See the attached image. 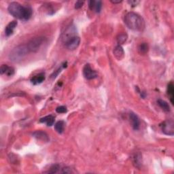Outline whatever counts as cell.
<instances>
[{"mask_svg": "<svg viewBox=\"0 0 174 174\" xmlns=\"http://www.w3.org/2000/svg\"><path fill=\"white\" fill-rule=\"evenodd\" d=\"M8 10L12 16L20 20H29L32 16L33 10L31 7L23 6L18 2H12L8 5Z\"/></svg>", "mask_w": 174, "mask_h": 174, "instance_id": "1", "label": "cell"}, {"mask_svg": "<svg viewBox=\"0 0 174 174\" xmlns=\"http://www.w3.org/2000/svg\"><path fill=\"white\" fill-rule=\"evenodd\" d=\"M125 23L131 30L142 31L145 28V21L142 17L135 12L127 13L125 16Z\"/></svg>", "mask_w": 174, "mask_h": 174, "instance_id": "2", "label": "cell"}, {"mask_svg": "<svg viewBox=\"0 0 174 174\" xmlns=\"http://www.w3.org/2000/svg\"><path fill=\"white\" fill-rule=\"evenodd\" d=\"M29 52H30L29 51L27 44L19 45L12 50L9 54V59L14 63L20 62L24 59Z\"/></svg>", "mask_w": 174, "mask_h": 174, "instance_id": "3", "label": "cell"}, {"mask_svg": "<svg viewBox=\"0 0 174 174\" xmlns=\"http://www.w3.org/2000/svg\"><path fill=\"white\" fill-rule=\"evenodd\" d=\"M46 38L44 37H36L29 41L27 44L28 49L30 52H37L40 49L41 47L45 42Z\"/></svg>", "mask_w": 174, "mask_h": 174, "instance_id": "4", "label": "cell"}, {"mask_svg": "<svg viewBox=\"0 0 174 174\" xmlns=\"http://www.w3.org/2000/svg\"><path fill=\"white\" fill-rule=\"evenodd\" d=\"M75 36H77L76 27L73 25H70L66 29V30L62 35V40H63L64 44H66L67 41H69Z\"/></svg>", "mask_w": 174, "mask_h": 174, "instance_id": "5", "label": "cell"}, {"mask_svg": "<svg viewBox=\"0 0 174 174\" xmlns=\"http://www.w3.org/2000/svg\"><path fill=\"white\" fill-rule=\"evenodd\" d=\"M161 127L163 133L167 135H173L174 125L173 120H167L161 125Z\"/></svg>", "mask_w": 174, "mask_h": 174, "instance_id": "6", "label": "cell"}, {"mask_svg": "<svg viewBox=\"0 0 174 174\" xmlns=\"http://www.w3.org/2000/svg\"><path fill=\"white\" fill-rule=\"evenodd\" d=\"M83 75L87 80H93L97 78V73L93 70L89 64H86L83 68Z\"/></svg>", "mask_w": 174, "mask_h": 174, "instance_id": "7", "label": "cell"}, {"mask_svg": "<svg viewBox=\"0 0 174 174\" xmlns=\"http://www.w3.org/2000/svg\"><path fill=\"white\" fill-rule=\"evenodd\" d=\"M80 38L78 36H75L69 41H67L65 44H66V46L67 49L73 51V50H75L78 48L80 45Z\"/></svg>", "mask_w": 174, "mask_h": 174, "instance_id": "8", "label": "cell"}, {"mask_svg": "<svg viewBox=\"0 0 174 174\" xmlns=\"http://www.w3.org/2000/svg\"><path fill=\"white\" fill-rule=\"evenodd\" d=\"M129 118H130V120L131 122L133 129L135 131L138 130L140 126V120L139 117H138L135 113L131 112L129 114Z\"/></svg>", "mask_w": 174, "mask_h": 174, "instance_id": "9", "label": "cell"}, {"mask_svg": "<svg viewBox=\"0 0 174 174\" xmlns=\"http://www.w3.org/2000/svg\"><path fill=\"white\" fill-rule=\"evenodd\" d=\"M88 7L91 10H94L97 13H99L101 10L102 2L101 1H91L88 2Z\"/></svg>", "mask_w": 174, "mask_h": 174, "instance_id": "10", "label": "cell"}, {"mask_svg": "<svg viewBox=\"0 0 174 174\" xmlns=\"http://www.w3.org/2000/svg\"><path fill=\"white\" fill-rule=\"evenodd\" d=\"M17 24H18L17 21H16V20H13V21L10 22L6 27H5V35H6L7 37L10 36V35L13 34L14 30L16 27Z\"/></svg>", "mask_w": 174, "mask_h": 174, "instance_id": "11", "label": "cell"}, {"mask_svg": "<svg viewBox=\"0 0 174 174\" xmlns=\"http://www.w3.org/2000/svg\"><path fill=\"white\" fill-rule=\"evenodd\" d=\"M114 55L118 60L120 61L123 59L125 57V52H124V50L121 46L118 45L115 47L114 50Z\"/></svg>", "mask_w": 174, "mask_h": 174, "instance_id": "12", "label": "cell"}, {"mask_svg": "<svg viewBox=\"0 0 174 174\" xmlns=\"http://www.w3.org/2000/svg\"><path fill=\"white\" fill-rule=\"evenodd\" d=\"M33 135H34V137L36 138L37 140H39L42 141H46V142H48V141H49L48 135H47L45 132H43L41 131H37L34 133Z\"/></svg>", "mask_w": 174, "mask_h": 174, "instance_id": "13", "label": "cell"}, {"mask_svg": "<svg viewBox=\"0 0 174 174\" xmlns=\"http://www.w3.org/2000/svg\"><path fill=\"white\" fill-rule=\"evenodd\" d=\"M45 80V75L43 73H40L39 74L34 76L31 79V82L34 85H37L41 84Z\"/></svg>", "mask_w": 174, "mask_h": 174, "instance_id": "14", "label": "cell"}, {"mask_svg": "<svg viewBox=\"0 0 174 174\" xmlns=\"http://www.w3.org/2000/svg\"><path fill=\"white\" fill-rule=\"evenodd\" d=\"M40 123H45L46 124L47 126H51L52 125H53V124L55 123V117L52 116V115H49V116H44L42 119H40Z\"/></svg>", "mask_w": 174, "mask_h": 174, "instance_id": "15", "label": "cell"}, {"mask_svg": "<svg viewBox=\"0 0 174 174\" xmlns=\"http://www.w3.org/2000/svg\"><path fill=\"white\" fill-rule=\"evenodd\" d=\"M157 104L160 106L161 108L163 109L164 111L165 112H169L170 111V106L169 104L167 101H165L163 99H158L157 100Z\"/></svg>", "mask_w": 174, "mask_h": 174, "instance_id": "16", "label": "cell"}, {"mask_svg": "<svg viewBox=\"0 0 174 174\" xmlns=\"http://www.w3.org/2000/svg\"><path fill=\"white\" fill-rule=\"evenodd\" d=\"M167 94L170 97V100L172 104H173V97H174V87H173V84L172 82H170V83L168 84L167 87Z\"/></svg>", "mask_w": 174, "mask_h": 174, "instance_id": "17", "label": "cell"}, {"mask_svg": "<svg viewBox=\"0 0 174 174\" xmlns=\"http://www.w3.org/2000/svg\"><path fill=\"white\" fill-rule=\"evenodd\" d=\"M65 125H66V124H65L64 121H62V120L58 121L57 123L55 124V129L56 131L59 133L61 134L64 131Z\"/></svg>", "mask_w": 174, "mask_h": 174, "instance_id": "18", "label": "cell"}, {"mask_svg": "<svg viewBox=\"0 0 174 174\" xmlns=\"http://www.w3.org/2000/svg\"><path fill=\"white\" fill-rule=\"evenodd\" d=\"M148 45L147 43L143 42L140 44L139 47H138V51L141 55H145L148 51Z\"/></svg>", "mask_w": 174, "mask_h": 174, "instance_id": "19", "label": "cell"}, {"mask_svg": "<svg viewBox=\"0 0 174 174\" xmlns=\"http://www.w3.org/2000/svg\"><path fill=\"white\" fill-rule=\"evenodd\" d=\"M61 170V167L59 164H55L53 165L50 168V169L46 172V173H60Z\"/></svg>", "mask_w": 174, "mask_h": 174, "instance_id": "20", "label": "cell"}, {"mask_svg": "<svg viewBox=\"0 0 174 174\" xmlns=\"http://www.w3.org/2000/svg\"><path fill=\"white\" fill-rule=\"evenodd\" d=\"M128 36L126 34H120L119 36L117 37V42L119 44V45L120 44H123L124 43H125V42L127 40Z\"/></svg>", "mask_w": 174, "mask_h": 174, "instance_id": "21", "label": "cell"}, {"mask_svg": "<svg viewBox=\"0 0 174 174\" xmlns=\"http://www.w3.org/2000/svg\"><path fill=\"white\" fill-rule=\"evenodd\" d=\"M67 108L66 107V106H63V105L59 106V107H57V109H56V112H57L59 114L66 113L67 112Z\"/></svg>", "mask_w": 174, "mask_h": 174, "instance_id": "22", "label": "cell"}, {"mask_svg": "<svg viewBox=\"0 0 174 174\" xmlns=\"http://www.w3.org/2000/svg\"><path fill=\"white\" fill-rule=\"evenodd\" d=\"M141 154H135V157L133 158L134 159V161H133V163L135 165V166L137 167H138V165H140L141 163H140V161L139 160L140 159H141Z\"/></svg>", "mask_w": 174, "mask_h": 174, "instance_id": "23", "label": "cell"}, {"mask_svg": "<svg viewBox=\"0 0 174 174\" xmlns=\"http://www.w3.org/2000/svg\"><path fill=\"white\" fill-rule=\"evenodd\" d=\"M14 69L13 67H8V69L6 70V72H5V75H7L8 76H12V75H14Z\"/></svg>", "mask_w": 174, "mask_h": 174, "instance_id": "24", "label": "cell"}, {"mask_svg": "<svg viewBox=\"0 0 174 174\" xmlns=\"http://www.w3.org/2000/svg\"><path fill=\"white\" fill-rule=\"evenodd\" d=\"M61 173H73L72 172V169H71L70 167H63L61 168Z\"/></svg>", "mask_w": 174, "mask_h": 174, "instance_id": "25", "label": "cell"}, {"mask_svg": "<svg viewBox=\"0 0 174 174\" xmlns=\"http://www.w3.org/2000/svg\"><path fill=\"white\" fill-rule=\"evenodd\" d=\"M8 67L9 66H8L7 65H2L1 66V69H0V73H1V74H4Z\"/></svg>", "mask_w": 174, "mask_h": 174, "instance_id": "26", "label": "cell"}, {"mask_svg": "<svg viewBox=\"0 0 174 174\" xmlns=\"http://www.w3.org/2000/svg\"><path fill=\"white\" fill-rule=\"evenodd\" d=\"M84 2H82V1H78L76 2L75 4V8L76 9H79L82 7V5L84 4Z\"/></svg>", "mask_w": 174, "mask_h": 174, "instance_id": "27", "label": "cell"}, {"mask_svg": "<svg viewBox=\"0 0 174 174\" xmlns=\"http://www.w3.org/2000/svg\"><path fill=\"white\" fill-rule=\"evenodd\" d=\"M129 4H130L132 6H135V5H137L138 4H139L140 2L139 1H129Z\"/></svg>", "mask_w": 174, "mask_h": 174, "instance_id": "28", "label": "cell"}, {"mask_svg": "<svg viewBox=\"0 0 174 174\" xmlns=\"http://www.w3.org/2000/svg\"><path fill=\"white\" fill-rule=\"evenodd\" d=\"M111 2L112 4H120V3L122 2V1H111Z\"/></svg>", "mask_w": 174, "mask_h": 174, "instance_id": "29", "label": "cell"}]
</instances>
